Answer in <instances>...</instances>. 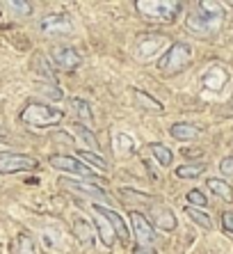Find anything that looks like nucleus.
Here are the masks:
<instances>
[{
    "label": "nucleus",
    "mask_w": 233,
    "mask_h": 254,
    "mask_svg": "<svg viewBox=\"0 0 233 254\" xmlns=\"http://www.w3.org/2000/svg\"><path fill=\"white\" fill-rule=\"evenodd\" d=\"M222 18H224V9L220 2H199L194 9L187 14L185 25L194 35H210L220 28Z\"/></svg>",
    "instance_id": "nucleus-1"
},
{
    "label": "nucleus",
    "mask_w": 233,
    "mask_h": 254,
    "mask_svg": "<svg viewBox=\"0 0 233 254\" xmlns=\"http://www.w3.org/2000/svg\"><path fill=\"white\" fill-rule=\"evenodd\" d=\"M64 113L58 108L48 106V103H28L21 110V122L35 128H46V126H55L62 122Z\"/></svg>",
    "instance_id": "nucleus-2"
},
{
    "label": "nucleus",
    "mask_w": 233,
    "mask_h": 254,
    "mask_svg": "<svg viewBox=\"0 0 233 254\" xmlns=\"http://www.w3.org/2000/svg\"><path fill=\"white\" fill-rule=\"evenodd\" d=\"M192 60V48L190 44L178 42L172 44V46L165 51V55L158 60V71L160 73H178L181 69H185Z\"/></svg>",
    "instance_id": "nucleus-3"
},
{
    "label": "nucleus",
    "mask_w": 233,
    "mask_h": 254,
    "mask_svg": "<svg viewBox=\"0 0 233 254\" xmlns=\"http://www.w3.org/2000/svg\"><path fill=\"white\" fill-rule=\"evenodd\" d=\"M135 7L140 9V14H144L149 18L172 21L181 9V2H174V0H137Z\"/></svg>",
    "instance_id": "nucleus-4"
},
{
    "label": "nucleus",
    "mask_w": 233,
    "mask_h": 254,
    "mask_svg": "<svg viewBox=\"0 0 233 254\" xmlns=\"http://www.w3.org/2000/svg\"><path fill=\"white\" fill-rule=\"evenodd\" d=\"M37 158L28 154H14V151H7V154H0V174H16V172H30L37 170Z\"/></svg>",
    "instance_id": "nucleus-5"
},
{
    "label": "nucleus",
    "mask_w": 233,
    "mask_h": 254,
    "mask_svg": "<svg viewBox=\"0 0 233 254\" xmlns=\"http://www.w3.org/2000/svg\"><path fill=\"white\" fill-rule=\"evenodd\" d=\"M55 170L59 172H69V174H76V177H82L87 179V181H92L96 174L92 172V167L85 165L80 158H71V156H51V160H48Z\"/></svg>",
    "instance_id": "nucleus-6"
},
{
    "label": "nucleus",
    "mask_w": 233,
    "mask_h": 254,
    "mask_svg": "<svg viewBox=\"0 0 233 254\" xmlns=\"http://www.w3.org/2000/svg\"><path fill=\"white\" fill-rule=\"evenodd\" d=\"M39 28L44 35H69V32H73V21L66 14L55 12V14H48V16L41 18Z\"/></svg>",
    "instance_id": "nucleus-7"
},
{
    "label": "nucleus",
    "mask_w": 233,
    "mask_h": 254,
    "mask_svg": "<svg viewBox=\"0 0 233 254\" xmlns=\"http://www.w3.org/2000/svg\"><path fill=\"white\" fill-rule=\"evenodd\" d=\"M51 60L55 62L58 69H64V71H73L82 64V55L73 46H55L51 51Z\"/></svg>",
    "instance_id": "nucleus-8"
},
{
    "label": "nucleus",
    "mask_w": 233,
    "mask_h": 254,
    "mask_svg": "<svg viewBox=\"0 0 233 254\" xmlns=\"http://www.w3.org/2000/svg\"><path fill=\"white\" fill-rule=\"evenodd\" d=\"M130 220H133V231H135V238H137V248H151L153 243H156V231H153L151 222L137 211L130 213Z\"/></svg>",
    "instance_id": "nucleus-9"
},
{
    "label": "nucleus",
    "mask_w": 233,
    "mask_h": 254,
    "mask_svg": "<svg viewBox=\"0 0 233 254\" xmlns=\"http://www.w3.org/2000/svg\"><path fill=\"white\" fill-rule=\"evenodd\" d=\"M94 229L99 231L101 241H103V245H108V248H110L112 243L116 241V231H115V227H112L110 220H108V218L103 215V213H101L99 204H94Z\"/></svg>",
    "instance_id": "nucleus-10"
},
{
    "label": "nucleus",
    "mask_w": 233,
    "mask_h": 254,
    "mask_svg": "<svg viewBox=\"0 0 233 254\" xmlns=\"http://www.w3.org/2000/svg\"><path fill=\"white\" fill-rule=\"evenodd\" d=\"M62 186L69 190H73V192H80V195L85 197H94V199H105V190L101 188V186L92 184V181H85V184H80V181H66V179H62Z\"/></svg>",
    "instance_id": "nucleus-11"
},
{
    "label": "nucleus",
    "mask_w": 233,
    "mask_h": 254,
    "mask_svg": "<svg viewBox=\"0 0 233 254\" xmlns=\"http://www.w3.org/2000/svg\"><path fill=\"white\" fill-rule=\"evenodd\" d=\"M169 133H172V137L178 142H192L199 137V133H201V128L194 124H187V122H176V124H172V128H169Z\"/></svg>",
    "instance_id": "nucleus-12"
},
{
    "label": "nucleus",
    "mask_w": 233,
    "mask_h": 254,
    "mask_svg": "<svg viewBox=\"0 0 233 254\" xmlns=\"http://www.w3.org/2000/svg\"><path fill=\"white\" fill-rule=\"evenodd\" d=\"M101 208V213H103L105 218L112 222V227H115V231H116V238L121 243H128L130 241V231H128V227H126V220L119 215L116 211H112V208H108V206H99Z\"/></svg>",
    "instance_id": "nucleus-13"
},
{
    "label": "nucleus",
    "mask_w": 233,
    "mask_h": 254,
    "mask_svg": "<svg viewBox=\"0 0 233 254\" xmlns=\"http://www.w3.org/2000/svg\"><path fill=\"white\" fill-rule=\"evenodd\" d=\"M73 234H76V238L85 245V248H92L94 245V227L89 225L87 220H73Z\"/></svg>",
    "instance_id": "nucleus-14"
},
{
    "label": "nucleus",
    "mask_w": 233,
    "mask_h": 254,
    "mask_svg": "<svg viewBox=\"0 0 233 254\" xmlns=\"http://www.w3.org/2000/svg\"><path fill=\"white\" fill-rule=\"evenodd\" d=\"M153 220H156V225L163 231H174L176 229V215L169 211L167 206L153 208Z\"/></svg>",
    "instance_id": "nucleus-15"
},
{
    "label": "nucleus",
    "mask_w": 233,
    "mask_h": 254,
    "mask_svg": "<svg viewBox=\"0 0 233 254\" xmlns=\"http://www.w3.org/2000/svg\"><path fill=\"white\" fill-rule=\"evenodd\" d=\"M12 254H39L35 238L30 234H18L12 243Z\"/></svg>",
    "instance_id": "nucleus-16"
},
{
    "label": "nucleus",
    "mask_w": 233,
    "mask_h": 254,
    "mask_svg": "<svg viewBox=\"0 0 233 254\" xmlns=\"http://www.w3.org/2000/svg\"><path fill=\"white\" fill-rule=\"evenodd\" d=\"M133 99H135V103H137L140 108H144V110H151V113H163V103H160V101H156L151 94L142 92V89H137V87L133 89Z\"/></svg>",
    "instance_id": "nucleus-17"
},
{
    "label": "nucleus",
    "mask_w": 233,
    "mask_h": 254,
    "mask_svg": "<svg viewBox=\"0 0 233 254\" xmlns=\"http://www.w3.org/2000/svg\"><path fill=\"white\" fill-rule=\"evenodd\" d=\"M149 149H151L153 158L158 160V165H163V167H169V165H172L174 156H172L169 147H165V144H160V142H151V144H149Z\"/></svg>",
    "instance_id": "nucleus-18"
},
{
    "label": "nucleus",
    "mask_w": 233,
    "mask_h": 254,
    "mask_svg": "<svg viewBox=\"0 0 233 254\" xmlns=\"http://www.w3.org/2000/svg\"><path fill=\"white\" fill-rule=\"evenodd\" d=\"M71 108L76 110V115H78V119L82 122V126H87V124H92V108H89V103L87 101H82V99H71Z\"/></svg>",
    "instance_id": "nucleus-19"
},
{
    "label": "nucleus",
    "mask_w": 233,
    "mask_h": 254,
    "mask_svg": "<svg viewBox=\"0 0 233 254\" xmlns=\"http://www.w3.org/2000/svg\"><path fill=\"white\" fill-rule=\"evenodd\" d=\"M208 188L213 190L215 195H220L222 199H227V201L233 199V188L227 181H222V179H208Z\"/></svg>",
    "instance_id": "nucleus-20"
},
{
    "label": "nucleus",
    "mask_w": 233,
    "mask_h": 254,
    "mask_svg": "<svg viewBox=\"0 0 233 254\" xmlns=\"http://www.w3.org/2000/svg\"><path fill=\"white\" fill-rule=\"evenodd\" d=\"M78 158H80L85 165H94L96 170H108V163H105V160L101 158L99 154L89 151V149H82V151H78Z\"/></svg>",
    "instance_id": "nucleus-21"
},
{
    "label": "nucleus",
    "mask_w": 233,
    "mask_h": 254,
    "mask_svg": "<svg viewBox=\"0 0 233 254\" xmlns=\"http://www.w3.org/2000/svg\"><path fill=\"white\" fill-rule=\"evenodd\" d=\"M206 165L204 163H197V165H181V167H176V177L178 179H194L199 177V174H204Z\"/></svg>",
    "instance_id": "nucleus-22"
},
{
    "label": "nucleus",
    "mask_w": 233,
    "mask_h": 254,
    "mask_svg": "<svg viewBox=\"0 0 233 254\" xmlns=\"http://www.w3.org/2000/svg\"><path fill=\"white\" fill-rule=\"evenodd\" d=\"M185 213H187V215H190V218L194 220V222H197L199 227H204V229H210V227H213V222H210V218H208V215H206L204 211H201V208H197V206H187V208H185Z\"/></svg>",
    "instance_id": "nucleus-23"
},
{
    "label": "nucleus",
    "mask_w": 233,
    "mask_h": 254,
    "mask_svg": "<svg viewBox=\"0 0 233 254\" xmlns=\"http://www.w3.org/2000/svg\"><path fill=\"white\" fill-rule=\"evenodd\" d=\"M73 130H76V135L80 137L82 142H87V144H89V149H96V147H99V142H96V135H94V133L87 128V126L76 124V126H73Z\"/></svg>",
    "instance_id": "nucleus-24"
},
{
    "label": "nucleus",
    "mask_w": 233,
    "mask_h": 254,
    "mask_svg": "<svg viewBox=\"0 0 233 254\" xmlns=\"http://www.w3.org/2000/svg\"><path fill=\"white\" fill-rule=\"evenodd\" d=\"M7 7L14 9V14H18V16H30L32 14V5L23 2V0H12V2H7Z\"/></svg>",
    "instance_id": "nucleus-25"
},
{
    "label": "nucleus",
    "mask_w": 233,
    "mask_h": 254,
    "mask_svg": "<svg viewBox=\"0 0 233 254\" xmlns=\"http://www.w3.org/2000/svg\"><path fill=\"white\" fill-rule=\"evenodd\" d=\"M187 201H190V206H197V208H204L208 204V199H206V195L201 190H190L187 192Z\"/></svg>",
    "instance_id": "nucleus-26"
},
{
    "label": "nucleus",
    "mask_w": 233,
    "mask_h": 254,
    "mask_svg": "<svg viewBox=\"0 0 233 254\" xmlns=\"http://www.w3.org/2000/svg\"><path fill=\"white\" fill-rule=\"evenodd\" d=\"M220 170L224 177H233V156H227V158L220 163Z\"/></svg>",
    "instance_id": "nucleus-27"
},
{
    "label": "nucleus",
    "mask_w": 233,
    "mask_h": 254,
    "mask_svg": "<svg viewBox=\"0 0 233 254\" xmlns=\"http://www.w3.org/2000/svg\"><path fill=\"white\" fill-rule=\"evenodd\" d=\"M222 225H224V229L231 231L233 234V211H227L224 215H222Z\"/></svg>",
    "instance_id": "nucleus-28"
},
{
    "label": "nucleus",
    "mask_w": 233,
    "mask_h": 254,
    "mask_svg": "<svg viewBox=\"0 0 233 254\" xmlns=\"http://www.w3.org/2000/svg\"><path fill=\"white\" fill-rule=\"evenodd\" d=\"M133 254H156V250L153 248H135Z\"/></svg>",
    "instance_id": "nucleus-29"
},
{
    "label": "nucleus",
    "mask_w": 233,
    "mask_h": 254,
    "mask_svg": "<svg viewBox=\"0 0 233 254\" xmlns=\"http://www.w3.org/2000/svg\"><path fill=\"white\" fill-rule=\"evenodd\" d=\"M2 137H7V128H5V126H0V140H2Z\"/></svg>",
    "instance_id": "nucleus-30"
}]
</instances>
